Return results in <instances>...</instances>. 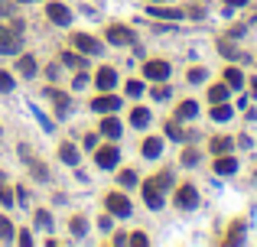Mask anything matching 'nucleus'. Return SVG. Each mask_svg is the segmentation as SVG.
<instances>
[{"instance_id":"f257e3e1","label":"nucleus","mask_w":257,"mask_h":247,"mask_svg":"<svg viewBox=\"0 0 257 247\" xmlns=\"http://www.w3.org/2000/svg\"><path fill=\"white\" fill-rule=\"evenodd\" d=\"M170 172H160V176H153L147 185H143V199H147L150 208H163V192L170 189Z\"/></svg>"},{"instance_id":"f03ea898","label":"nucleus","mask_w":257,"mask_h":247,"mask_svg":"<svg viewBox=\"0 0 257 247\" xmlns=\"http://www.w3.org/2000/svg\"><path fill=\"white\" fill-rule=\"evenodd\" d=\"M104 205H108V211H111V215H117V218L130 215V199H127L124 192H111L108 199H104Z\"/></svg>"},{"instance_id":"7ed1b4c3","label":"nucleus","mask_w":257,"mask_h":247,"mask_svg":"<svg viewBox=\"0 0 257 247\" xmlns=\"http://www.w3.org/2000/svg\"><path fill=\"white\" fill-rule=\"evenodd\" d=\"M72 46L82 49L85 55H94V52H101V42L94 36H88V33H72Z\"/></svg>"},{"instance_id":"20e7f679","label":"nucleus","mask_w":257,"mask_h":247,"mask_svg":"<svg viewBox=\"0 0 257 247\" xmlns=\"http://www.w3.org/2000/svg\"><path fill=\"white\" fill-rule=\"evenodd\" d=\"M143 75H147L150 82H166V78H170V65H166V62H160V59H153V62H147V65H143Z\"/></svg>"},{"instance_id":"39448f33","label":"nucleus","mask_w":257,"mask_h":247,"mask_svg":"<svg viewBox=\"0 0 257 247\" xmlns=\"http://www.w3.org/2000/svg\"><path fill=\"white\" fill-rule=\"evenodd\" d=\"M195 202H199L195 185H179V189H176V205H179V208H195Z\"/></svg>"},{"instance_id":"423d86ee","label":"nucleus","mask_w":257,"mask_h":247,"mask_svg":"<svg viewBox=\"0 0 257 247\" xmlns=\"http://www.w3.org/2000/svg\"><path fill=\"white\" fill-rule=\"evenodd\" d=\"M46 16L52 20V23H59V26L72 23V10L62 7V3H46Z\"/></svg>"},{"instance_id":"0eeeda50","label":"nucleus","mask_w":257,"mask_h":247,"mask_svg":"<svg viewBox=\"0 0 257 247\" xmlns=\"http://www.w3.org/2000/svg\"><path fill=\"white\" fill-rule=\"evenodd\" d=\"M117 108H121V101H117L114 94H101V98L91 101V111H94V114H111V111H117Z\"/></svg>"},{"instance_id":"6e6552de","label":"nucleus","mask_w":257,"mask_h":247,"mask_svg":"<svg viewBox=\"0 0 257 247\" xmlns=\"http://www.w3.org/2000/svg\"><path fill=\"white\" fill-rule=\"evenodd\" d=\"M108 42H114V46H130L133 33L127 26H108Z\"/></svg>"},{"instance_id":"1a4fd4ad","label":"nucleus","mask_w":257,"mask_h":247,"mask_svg":"<svg viewBox=\"0 0 257 247\" xmlns=\"http://www.w3.org/2000/svg\"><path fill=\"white\" fill-rule=\"evenodd\" d=\"M94 163H98L101 169H114L117 166V147H101L94 153Z\"/></svg>"},{"instance_id":"9d476101","label":"nucleus","mask_w":257,"mask_h":247,"mask_svg":"<svg viewBox=\"0 0 257 247\" xmlns=\"http://www.w3.org/2000/svg\"><path fill=\"white\" fill-rule=\"evenodd\" d=\"M16 52V33L0 26V55H13Z\"/></svg>"},{"instance_id":"9b49d317","label":"nucleus","mask_w":257,"mask_h":247,"mask_svg":"<svg viewBox=\"0 0 257 247\" xmlns=\"http://www.w3.org/2000/svg\"><path fill=\"white\" fill-rule=\"evenodd\" d=\"M94 82H98V88H101V91H111V88L117 85V72H114V69H98Z\"/></svg>"},{"instance_id":"f8f14e48","label":"nucleus","mask_w":257,"mask_h":247,"mask_svg":"<svg viewBox=\"0 0 257 247\" xmlns=\"http://www.w3.org/2000/svg\"><path fill=\"white\" fill-rule=\"evenodd\" d=\"M20 156H23V160H26V163H30V169H33V172H36V176H39V179H49V169H46V166H43V163H39V160H36V156H33V153H30V147H20Z\"/></svg>"},{"instance_id":"ddd939ff","label":"nucleus","mask_w":257,"mask_h":247,"mask_svg":"<svg viewBox=\"0 0 257 247\" xmlns=\"http://www.w3.org/2000/svg\"><path fill=\"white\" fill-rule=\"evenodd\" d=\"M234 169H238V160H234V156H225V153H221L218 160H215V172H218V176H231Z\"/></svg>"},{"instance_id":"4468645a","label":"nucleus","mask_w":257,"mask_h":247,"mask_svg":"<svg viewBox=\"0 0 257 247\" xmlns=\"http://www.w3.org/2000/svg\"><path fill=\"white\" fill-rule=\"evenodd\" d=\"M160 150H163V140H160V137H147V140H143V156H147V160H156Z\"/></svg>"},{"instance_id":"2eb2a0df","label":"nucleus","mask_w":257,"mask_h":247,"mask_svg":"<svg viewBox=\"0 0 257 247\" xmlns=\"http://www.w3.org/2000/svg\"><path fill=\"white\" fill-rule=\"evenodd\" d=\"M16 69H20V75H23V78H33V75H36V59H33V55H20Z\"/></svg>"},{"instance_id":"dca6fc26","label":"nucleus","mask_w":257,"mask_h":247,"mask_svg":"<svg viewBox=\"0 0 257 247\" xmlns=\"http://www.w3.org/2000/svg\"><path fill=\"white\" fill-rule=\"evenodd\" d=\"M199 114V104L195 101H182L179 108H176V121H189V117Z\"/></svg>"},{"instance_id":"f3484780","label":"nucleus","mask_w":257,"mask_h":247,"mask_svg":"<svg viewBox=\"0 0 257 247\" xmlns=\"http://www.w3.org/2000/svg\"><path fill=\"white\" fill-rule=\"evenodd\" d=\"M101 133H104V137H111V140L121 137V121H117V117H104V121H101Z\"/></svg>"},{"instance_id":"a211bd4d","label":"nucleus","mask_w":257,"mask_h":247,"mask_svg":"<svg viewBox=\"0 0 257 247\" xmlns=\"http://www.w3.org/2000/svg\"><path fill=\"white\" fill-rule=\"evenodd\" d=\"M225 85L231 88V91H234V88H241V85H244L241 69H234V65H231V69H225Z\"/></svg>"},{"instance_id":"6ab92c4d","label":"nucleus","mask_w":257,"mask_h":247,"mask_svg":"<svg viewBox=\"0 0 257 247\" xmlns=\"http://www.w3.org/2000/svg\"><path fill=\"white\" fill-rule=\"evenodd\" d=\"M231 147H234V143H231V137H215V140H212V143H209V150H212V153H231Z\"/></svg>"},{"instance_id":"aec40b11","label":"nucleus","mask_w":257,"mask_h":247,"mask_svg":"<svg viewBox=\"0 0 257 247\" xmlns=\"http://www.w3.org/2000/svg\"><path fill=\"white\" fill-rule=\"evenodd\" d=\"M46 98L55 101V108H59V114H65V108H69V94L55 91V88H46Z\"/></svg>"},{"instance_id":"412c9836","label":"nucleus","mask_w":257,"mask_h":247,"mask_svg":"<svg viewBox=\"0 0 257 247\" xmlns=\"http://www.w3.org/2000/svg\"><path fill=\"white\" fill-rule=\"evenodd\" d=\"M130 124H133V127H147V124H150V111L147 108H133L130 111Z\"/></svg>"},{"instance_id":"4be33fe9","label":"nucleus","mask_w":257,"mask_h":247,"mask_svg":"<svg viewBox=\"0 0 257 247\" xmlns=\"http://www.w3.org/2000/svg\"><path fill=\"white\" fill-rule=\"evenodd\" d=\"M59 156H62V163H69V166L78 163V150L72 147V143H62V147H59Z\"/></svg>"},{"instance_id":"5701e85b","label":"nucleus","mask_w":257,"mask_h":247,"mask_svg":"<svg viewBox=\"0 0 257 247\" xmlns=\"http://www.w3.org/2000/svg\"><path fill=\"white\" fill-rule=\"evenodd\" d=\"M150 13H153V16H163V20H179L182 10H172V7H150Z\"/></svg>"},{"instance_id":"b1692460","label":"nucleus","mask_w":257,"mask_h":247,"mask_svg":"<svg viewBox=\"0 0 257 247\" xmlns=\"http://www.w3.org/2000/svg\"><path fill=\"white\" fill-rule=\"evenodd\" d=\"M166 137H170V140H186L189 133L182 130V127H179L176 121H170V124H166Z\"/></svg>"},{"instance_id":"393cba45","label":"nucleus","mask_w":257,"mask_h":247,"mask_svg":"<svg viewBox=\"0 0 257 247\" xmlns=\"http://www.w3.org/2000/svg\"><path fill=\"white\" fill-rule=\"evenodd\" d=\"M209 101H228V85H215V88H209Z\"/></svg>"},{"instance_id":"a878e982","label":"nucleus","mask_w":257,"mask_h":247,"mask_svg":"<svg viewBox=\"0 0 257 247\" xmlns=\"http://www.w3.org/2000/svg\"><path fill=\"white\" fill-rule=\"evenodd\" d=\"M62 62L69 65V69H82V65H85V59H82V55H75V52H65Z\"/></svg>"},{"instance_id":"bb28decb","label":"nucleus","mask_w":257,"mask_h":247,"mask_svg":"<svg viewBox=\"0 0 257 247\" xmlns=\"http://www.w3.org/2000/svg\"><path fill=\"white\" fill-rule=\"evenodd\" d=\"M0 241H13V224L7 218H0Z\"/></svg>"},{"instance_id":"cd10ccee","label":"nucleus","mask_w":257,"mask_h":247,"mask_svg":"<svg viewBox=\"0 0 257 247\" xmlns=\"http://www.w3.org/2000/svg\"><path fill=\"white\" fill-rule=\"evenodd\" d=\"M212 117H215V121H228V117H231V108H225V104H215V111H212Z\"/></svg>"},{"instance_id":"c85d7f7f","label":"nucleus","mask_w":257,"mask_h":247,"mask_svg":"<svg viewBox=\"0 0 257 247\" xmlns=\"http://www.w3.org/2000/svg\"><path fill=\"white\" fill-rule=\"evenodd\" d=\"M117 182H121V185H137V172H133V169H124L121 176H117Z\"/></svg>"},{"instance_id":"c756f323","label":"nucleus","mask_w":257,"mask_h":247,"mask_svg":"<svg viewBox=\"0 0 257 247\" xmlns=\"http://www.w3.org/2000/svg\"><path fill=\"white\" fill-rule=\"evenodd\" d=\"M0 91H13V75L10 72H0Z\"/></svg>"},{"instance_id":"7c9ffc66","label":"nucleus","mask_w":257,"mask_h":247,"mask_svg":"<svg viewBox=\"0 0 257 247\" xmlns=\"http://www.w3.org/2000/svg\"><path fill=\"white\" fill-rule=\"evenodd\" d=\"M69 228H72V234H85V218L78 215V218H72L69 221Z\"/></svg>"},{"instance_id":"2f4dec72","label":"nucleus","mask_w":257,"mask_h":247,"mask_svg":"<svg viewBox=\"0 0 257 247\" xmlns=\"http://www.w3.org/2000/svg\"><path fill=\"white\" fill-rule=\"evenodd\" d=\"M202 78H205V69H189V82H192V85H199Z\"/></svg>"},{"instance_id":"473e14b6","label":"nucleus","mask_w":257,"mask_h":247,"mask_svg":"<svg viewBox=\"0 0 257 247\" xmlns=\"http://www.w3.org/2000/svg\"><path fill=\"white\" fill-rule=\"evenodd\" d=\"M140 91H143V85H140V82H127V94H133V98H137Z\"/></svg>"},{"instance_id":"72a5a7b5","label":"nucleus","mask_w":257,"mask_h":247,"mask_svg":"<svg viewBox=\"0 0 257 247\" xmlns=\"http://www.w3.org/2000/svg\"><path fill=\"white\" fill-rule=\"evenodd\" d=\"M195 160H199V153H195V150H186V156H182V163H186V166H192Z\"/></svg>"},{"instance_id":"f704fd0d","label":"nucleus","mask_w":257,"mask_h":247,"mask_svg":"<svg viewBox=\"0 0 257 247\" xmlns=\"http://www.w3.org/2000/svg\"><path fill=\"white\" fill-rule=\"evenodd\" d=\"M0 202H3V205H10V202H13V195H10V189H3V185H0Z\"/></svg>"},{"instance_id":"c9c22d12","label":"nucleus","mask_w":257,"mask_h":247,"mask_svg":"<svg viewBox=\"0 0 257 247\" xmlns=\"http://www.w3.org/2000/svg\"><path fill=\"white\" fill-rule=\"evenodd\" d=\"M36 221H39V224H46V228H52V218H49L46 211H39V215H36Z\"/></svg>"},{"instance_id":"e433bc0d","label":"nucleus","mask_w":257,"mask_h":247,"mask_svg":"<svg viewBox=\"0 0 257 247\" xmlns=\"http://www.w3.org/2000/svg\"><path fill=\"white\" fill-rule=\"evenodd\" d=\"M127 241H130V244H137V247H143V244H147V234H133V238H127Z\"/></svg>"},{"instance_id":"4c0bfd02","label":"nucleus","mask_w":257,"mask_h":247,"mask_svg":"<svg viewBox=\"0 0 257 247\" xmlns=\"http://www.w3.org/2000/svg\"><path fill=\"white\" fill-rule=\"evenodd\" d=\"M153 98H156V101H163V98H170V88H156V91H153Z\"/></svg>"},{"instance_id":"58836bf2","label":"nucleus","mask_w":257,"mask_h":247,"mask_svg":"<svg viewBox=\"0 0 257 247\" xmlns=\"http://www.w3.org/2000/svg\"><path fill=\"white\" fill-rule=\"evenodd\" d=\"M251 91H254V94H257V78H254V82H251Z\"/></svg>"},{"instance_id":"ea45409f","label":"nucleus","mask_w":257,"mask_h":247,"mask_svg":"<svg viewBox=\"0 0 257 247\" xmlns=\"http://www.w3.org/2000/svg\"><path fill=\"white\" fill-rule=\"evenodd\" d=\"M23 3H33V0H23Z\"/></svg>"}]
</instances>
